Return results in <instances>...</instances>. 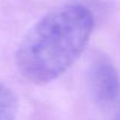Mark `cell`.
<instances>
[{
	"instance_id": "6da1fadb",
	"label": "cell",
	"mask_w": 120,
	"mask_h": 120,
	"mask_svg": "<svg viewBox=\"0 0 120 120\" xmlns=\"http://www.w3.org/2000/svg\"><path fill=\"white\" fill-rule=\"evenodd\" d=\"M94 19L82 5H65L37 21L20 41L15 64L20 74L35 85L63 75L84 52Z\"/></svg>"
},
{
	"instance_id": "7a4b0ae2",
	"label": "cell",
	"mask_w": 120,
	"mask_h": 120,
	"mask_svg": "<svg viewBox=\"0 0 120 120\" xmlns=\"http://www.w3.org/2000/svg\"><path fill=\"white\" fill-rule=\"evenodd\" d=\"M87 81L91 95L99 106L107 107L118 99L120 79L115 66L107 56L98 55L93 59L90 64Z\"/></svg>"
},
{
	"instance_id": "3957f363",
	"label": "cell",
	"mask_w": 120,
	"mask_h": 120,
	"mask_svg": "<svg viewBox=\"0 0 120 120\" xmlns=\"http://www.w3.org/2000/svg\"><path fill=\"white\" fill-rule=\"evenodd\" d=\"M18 114V99L14 92L0 84V120H15Z\"/></svg>"
},
{
	"instance_id": "277c9868",
	"label": "cell",
	"mask_w": 120,
	"mask_h": 120,
	"mask_svg": "<svg viewBox=\"0 0 120 120\" xmlns=\"http://www.w3.org/2000/svg\"><path fill=\"white\" fill-rule=\"evenodd\" d=\"M113 120H120V109H119V112L116 113V115L114 116V119Z\"/></svg>"
}]
</instances>
